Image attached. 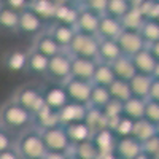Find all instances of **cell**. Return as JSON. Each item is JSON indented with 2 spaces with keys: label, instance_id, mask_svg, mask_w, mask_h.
<instances>
[{
  "label": "cell",
  "instance_id": "cell-1",
  "mask_svg": "<svg viewBox=\"0 0 159 159\" xmlns=\"http://www.w3.org/2000/svg\"><path fill=\"white\" fill-rule=\"evenodd\" d=\"M16 151L21 154L22 159H45L48 148L45 145L42 132H25L24 135L18 140V147Z\"/></svg>",
  "mask_w": 159,
  "mask_h": 159
},
{
  "label": "cell",
  "instance_id": "cell-2",
  "mask_svg": "<svg viewBox=\"0 0 159 159\" xmlns=\"http://www.w3.org/2000/svg\"><path fill=\"white\" fill-rule=\"evenodd\" d=\"M100 40L96 35H88L76 32L72 45L69 46V54L72 57H84V59H97L99 57Z\"/></svg>",
  "mask_w": 159,
  "mask_h": 159
},
{
  "label": "cell",
  "instance_id": "cell-3",
  "mask_svg": "<svg viewBox=\"0 0 159 159\" xmlns=\"http://www.w3.org/2000/svg\"><path fill=\"white\" fill-rule=\"evenodd\" d=\"M2 121L7 127L13 130H21L34 123V115L24 107H21L19 103L13 102L2 110Z\"/></svg>",
  "mask_w": 159,
  "mask_h": 159
},
{
  "label": "cell",
  "instance_id": "cell-4",
  "mask_svg": "<svg viewBox=\"0 0 159 159\" xmlns=\"http://www.w3.org/2000/svg\"><path fill=\"white\" fill-rule=\"evenodd\" d=\"M42 135H43V140H45V145H46L48 151L70 154L72 143L69 140V135H67V132H65L64 126H57V127L43 130Z\"/></svg>",
  "mask_w": 159,
  "mask_h": 159
},
{
  "label": "cell",
  "instance_id": "cell-5",
  "mask_svg": "<svg viewBox=\"0 0 159 159\" xmlns=\"http://www.w3.org/2000/svg\"><path fill=\"white\" fill-rule=\"evenodd\" d=\"M64 88H65V91H67V96H69L70 102L80 103V105H86V107L91 103V94H92V88H94L92 83L70 78L69 81H65Z\"/></svg>",
  "mask_w": 159,
  "mask_h": 159
},
{
  "label": "cell",
  "instance_id": "cell-6",
  "mask_svg": "<svg viewBox=\"0 0 159 159\" xmlns=\"http://www.w3.org/2000/svg\"><path fill=\"white\" fill-rule=\"evenodd\" d=\"M16 103H19L21 107H24L25 110H29L32 115H37L40 110H43L46 107L45 103V97L43 92H40L35 88H22L18 94H16Z\"/></svg>",
  "mask_w": 159,
  "mask_h": 159
},
{
  "label": "cell",
  "instance_id": "cell-7",
  "mask_svg": "<svg viewBox=\"0 0 159 159\" xmlns=\"http://www.w3.org/2000/svg\"><path fill=\"white\" fill-rule=\"evenodd\" d=\"M116 42H118L119 48H121V51H123V56H127V57H134V56L139 54V52H142L143 49L148 48L147 42L143 40L140 32L124 30Z\"/></svg>",
  "mask_w": 159,
  "mask_h": 159
},
{
  "label": "cell",
  "instance_id": "cell-8",
  "mask_svg": "<svg viewBox=\"0 0 159 159\" xmlns=\"http://www.w3.org/2000/svg\"><path fill=\"white\" fill-rule=\"evenodd\" d=\"M48 75L52 80H59V81H69L72 78V56L61 52L49 59V67Z\"/></svg>",
  "mask_w": 159,
  "mask_h": 159
},
{
  "label": "cell",
  "instance_id": "cell-9",
  "mask_svg": "<svg viewBox=\"0 0 159 159\" xmlns=\"http://www.w3.org/2000/svg\"><path fill=\"white\" fill-rule=\"evenodd\" d=\"M97 61L84 57H72V78L92 83L97 69Z\"/></svg>",
  "mask_w": 159,
  "mask_h": 159
},
{
  "label": "cell",
  "instance_id": "cell-10",
  "mask_svg": "<svg viewBox=\"0 0 159 159\" xmlns=\"http://www.w3.org/2000/svg\"><path fill=\"white\" fill-rule=\"evenodd\" d=\"M88 110H89V107H86V105H80V103L69 102V103L59 111L61 126L65 127V126H69V124H75V123H83V121H86Z\"/></svg>",
  "mask_w": 159,
  "mask_h": 159
},
{
  "label": "cell",
  "instance_id": "cell-11",
  "mask_svg": "<svg viewBox=\"0 0 159 159\" xmlns=\"http://www.w3.org/2000/svg\"><path fill=\"white\" fill-rule=\"evenodd\" d=\"M100 19H102V16H99V15H96V13L86 10L84 7H81L80 18H78V22L75 25V29H76V32L88 34V35H96L97 37Z\"/></svg>",
  "mask_w": 159,
  "mask_h": 159
},
{
  "label": "cell",
  "instance_id": "cell-12",
  "mask_svg": "<svg viewBox=\"0 0 159 159\" xmlns=\"http://www.w3.org/2000/svg\"><path fill=\"white\" fill-rule=\"evenodd\" d=\"M123 32H124V27H123V22L119 19H115V18L107 16V15L102 16L99 32H97L99 40H118Z\"/></svg>",
  "mask_w": 159,
  "mask_h": 159
},
{
  "label": "cell",
  "instance_id": "cell-13",
  "mask_svg": "<svg viewBox=\"0 0 159 159\" xmlns=\"http://www.w3.org/2000/svg\"><path fill=\"white\" fill-rule=\"evenodd\" d=\"M118 135L111 129H103V130H99L92 135V142L96 143V147L102 154H111L116 151V145H118Z\"/></svg>",
  "mask_w": 159,
  "mask_h": 159
},
{
  "label": "cell",
  "instance_id": "cell-14",
  "mask_svg": "<svg viewBox=\"0 0 159 159\" xmlns=\"http://www.w3.org/2000/svg\"><path fill=\"white\" fill-rule=\"evenodd\" d=\"M115 153L119 159H137L143 153V145L134 137L119 139Z\"/></svg>",
  "mask_w": 159,
  "mask_h": 159
},
{
  "label": "cell",
  "instance_id": "cell-15",
  "mask_svg": "<svg viewBox=\"0 0 159 159\" xmlns=\"http://www.w3.org/2000/svg\"><path fill=\"white\" fill-rule=\"evenodd\" d=\"M43 97H45L46 107L56 110V111H61L65 105L70 102L69 96H67V91H65L64 86H51V88H48L43 92Z\"/></svg>",
  "mask_w": 159,
  "mask_h": 159
},
{
  "label": "cell",
  "instance_id": "cell-16",
  "mask_svg": "<svg viewBox=\"0 0 159 159\" xmlns=\"http://www.w3.org/2000/svg\"><path fill=\"white\" fill-rule=\"evenodd\" d=\"M34 123L37 124L40 132L52 129V127H57V126H61L59 111L52 110L49 107H45L43 110H40L37 115H34Z\"/></svg>",
  "mask_w": 159,
  "mask_h": 159
},
{
  "label": "cell",
  "instance_id": "cell-17",
  "mask_svg": "<svg viewBox=\"0 0 159 159\" xmlns=\"http://www.w3.org/2000/svg\"><path fill=\"white\" fill-rule=\"evenodd\" d=\"M111 65V69L116 75V80H123V81H130L132 78L137 75V69L134 65V61L132 57H127V56H121L118 61H115Z\"/></svg>",
  "mask_w": 159,
  "mask_h": 159
},
{
  "label": "cell",
  "instance_id": "cell-18",
  "mask_svg": "<svg viewBox=\"0 0 159 159\" xmlns=\"http://www.w3.org/2000/svg\"><path fill=\"white\" fill-rule=\"evenodd\" d=\"M132 61H134V65H135V69H137V73L147 75V76H153V75H154L157 61H156V57L151 54V51H150L148 48L143 49L142 52H139L137 56H134V57H132Z\"/></svg>",
  "mask_w": 159,
  "mask_h": 159
},
{
  "label": "cell",
  "instance_id": "cell-19",
  "mask_svg": "<svg viewBox=\"0 0 159 159\" xmlns=\"http://www.w3.org/2000/svg\"><path fill=\"white\" fill-rule=\"evenodd\" d=\"M153 81H154L153 76H147V75L137 73V75L129 81L134 97H139V99H143V100H148V99H150V92H151Z\"/></svg>",
  "mask_w": 159,
  "mask_h": 159
},
{
  "label": "cell",
  "instance_id": "cell-20",
  "mask_svg": "<svg viewBox=\"0 0 159 159\" xmlns=\"http://www.w3.org/2000/svg\"><path fill=\"white\" fill-rule=\"evenodd\" d=\"M123 56V51L119 48L116 40H100L99 46V62L103 64H113Z\"/></svg>",
  "mask_w": 159,
  "mask_h": 159
},
{
  "label": "cell",
  "instance_id": "cell-21",
  "mask_svg": "<svg viewBox=\"0 0 159 159\" xmlns=\"http://www.w3.org/2000/svg\"><path fill=\"white\" fill-rule=\"evenodd\" d=\"M80 11H81V8L72 7L70 3H57L54 21L56 24H65L70 25V27H75L80 18Z\"/></svg>",
  "mask_w": 159,
  "mask_h": 159
},
{
  "label": "cell",
  "instance_id": "cell-22",
  "mask_svg": "<svg viewBox=\"0 0 159 159\" xmlns=\"http://www.w3.org/2000/svg\"><path fill=\"white\" fill-rule=\"evenodd\" d=\"M157 135V126L153 124L151 121H148L147 118L139 119L134 123V130H132V137L135 140H139L142 145L147 143L148 140H151L153 137Z\"/></svg>",
  "mask_w": 159,
  "mask_h": 159
},
{
  "label": "cell",
  "instance_id": "cell-23",
  "mask_svg": "<svg viewBox=\"0 0 159 159\" xmlns=\"http://www.w3.org/2000/svg\"><path fill=\"white\" fill-rule=\"evenodd\" d=\"M65 132L69 135V140L73 145H78V143H83V142H88L92 139V130L89 129V126L83 121V123H75V124H69L65 126Z\"/></svg>",
  "mask_w": 159,
  "mask_h": 159
},
{
  "label": "cell",
  "instance_id": "cell-24",
  "mask_svg": "<svg viewBox=\"0 0 159 159\" xmlns=\"http://www.w3.org/2000/svg\"><path fill=\"white\" fill-rule=\"evenodd\" d=\"M43 27V19L32 10H27L21 15V22H19V30L22 34H38Z\"/></svg>",
  "mask_w": 159,
  "mask_h": 159
},
{
  "label": "cell",
  "instance_id": "cell-25",
  "mask_svg": "<svg viewBox=\"0 0 159 159\" xmlns=\"http://www.w3.org/2000/svg\"><path fill=\"white\" fill-rule=\"evenodd\" d=\"M35 51L40 52V54H43V56H46L48 59H51V57L61 54L62 48H61V45L56 42V40L48 34V35H42V37L37 40Z\"/></svg>",
  "mask_w": 159,
  "mask_h": 159
},
{
  "label": "cell",
  "instance_id": "cell-26",
  "mask_svg": "<svg viewBox=\"0 0 159 159\" xmlns=\"http://www.w3.org/2000/svg\"><path fill=\"white\" fill-rule=\"evenodd\" d=\"M49 35L56 40V42L61 45V48H67L72 45L73 38L76 35V29L70 27V25H65V24H56L52 30L49 32Z\"/></svg>",
  "mask_w": 159,
  "mask_h": 159
},
{
  "label": "cell",
  "instance_id": "cell-27",
  "mask_svg": "<svg viewBox=\"0 0 159 159\" xmlns=\"http://www.w3.org/2000/svg\"><path fill=\"white\" fill-rule=\"evenodd\" d=\"M89 129L92 130V134H96L99 130H103V129H108V118L105 116L103 110H99V108H91L88 110V116H86V121H84Z\"/></svg>",
  "mask_w": 159,
  "mask_h": 159
},
{
  "label": "cell",
  "instance_id": "cell-28",
  "mask_svg": "<svg viewBox=\"0 0 159 159\" xmlns=\"http://www.w3.org/2000/svg\"><path fill=\"white\" fill-rule=\"evenodd\" d=\"M115 81H116V75H115V72H113V69H111V65H110V64L99 62V64H97V69H96L94 80H92V84L110 88Z\"/></svg>",
  "mask_w": 159,
  "mask_h": 159
},
{
  "label": "cell",
  "instance_id": "cell-29",
  "mask_svg": "<svg viewBox=\"0 0 159 159\" xmlns=\"http://www.w3.org/2000/svg\"><path fill=\"white\" fill-rule=\"evenodd\" d=\"M145 110H147V100L132 97L124 103V116L132 119V121H139L145 118Z\"/></svg>",
  "mask_w": 159,
  "mask_h": 159
},
{
  "label": "cell",
  "instance_id": "cell-30",
  "mask_svg": "<svg viewBox=\"0 0 159 159\" xmlns=\"http://www.w3.org/2000/svg\"><path fill=\"white\" fill-rule=\"evenodd\" d=\"M111 100H113V97L110 94V89L108 88L94 84V88H92V94H91V103H89L91 108L103 110Z\"/></svg>",
  "mask_w": 159,
  "mask_h": 159
},
{
  "label": "cell",
  "instance_id": "cell-31",
  "mask_svg": "<svg viewBox=\"0 0 159 159\" xmlns=\"http://www.w3.org/2000/svg\"><path fill=\"white\" fill-rule=\"evenodd\" d=\"M30 10L35 13V15H38L43 21H46V19L54 21L57 3L49 2V0H37V2H30Z\"/></svg>",
  "mask_w": 159,
  "mask_h": 159
},
{
  "label": "cell",
  "instance_id": "cell-32",
  "mask_svg": "<svg viewBox=\"0 0 159 159\" xmlns=\"http://www.w3.org/2000/svg\"><path fill=\"white\" fill-rule=\"evenodd\" d=\"M70 154L76 156L78 159H99L100 157V153L96 147V143L92 142V139L88 142H83V143L73 145Z\"/></svg>",
  "mask_w": 159,
  "mask_h": 159
},
{
  "label": "cell",
  "instance_id": "cell-33",
  "mask_svg": "<svg viewBox=\"0 0 159 159\" xmlns=\"http://www.w3.org/2000/svg\"><path fill=\"white\" fill-rule=\"evenodd\" d=\"M145 21L147 19H145V16L142 15V11L139 8H130V11L121 19L124 30H130V32H140Z\"/></svg>",
  "mask_w": 159,
  "mask_h": 159
},
{
  "label": "cell",
  "instance_id": "cell-34",
  "mask_svg": "<svg viewBox=\"0 0 159 159\" xmlns=\"http://www.w3.org/2000/svg\"><path fill=\"white\" fill-rule=\"evenodd\" d=\"M108 89H110L111 97L115 100H118V102H121V103H126L129 99L134 97L132 89H130V84L127 81H123V80H116V81Z\"/></svg>",
  "mask_w": 159,
  "mask_h": 159
},
{
  "label": "cell",
  "instance_id": "cell-35",
  "mask_svg": "<svg viewBox=\"0 0 159 159\" xmlns=\"http://www.w3.org/2000/svg\"><path fill=\"white\" fill-rule=\"evenodd\" d=\"M19 22H21V15L16 11L10 10L8 7H3L0 10V25L7 30H15L19 29Z\"/></svg>",
  "mask_w": 159,
  "mask_h": 159
},
{
  "label": "cell",
  "instance_id": "cell-36",
  "mask_svg": "<svg viewBox=\"0 0 159 159\" xmlns=\"http://www.w3.org/2000/svg\"><path fill=\"white\" fill-rule=\"evenodd\" d=\"M130 2L127 0H108V7H107V16H111L115 19L121 21L127 13L130 11Z\"/></svg>",
  "mask_w": 159,
  "mask_h": 159
},
{
  "label": "cell",
  "instance_id": "cell-37",
  "mask_svg": "<svg viewBox=\"0 0 159 159\" xmlns=\"http://www.w3.org/2000/svg\"><path fill=\"white\" fill-rule=\"evenodd\" d=\"M140 35L143 37L145 42H147V45L159 42V22L147 19L145 24L142 25V29H140Z\"/></svg>",
  "mask_w": 159,
  "mask_h": 159
},
{
  "label": "cell",
  "instance_id": "cell-38",
  "mask_svg": "<svg viewBox=\"0 0 159 159\" xmlns=\"http://www.w3.org/2000/svg\"><path fill=\"white\" fill-rule=\"evenodd\" d=\"M48 67H49V59L40 52L34 51L29 56V69L35 73H48Z\"/></svg>",
  "mask_w": 159,
  "mask_h": 159
},
{
  "label": "cell",
  "instance_id": "cell-39",
  "mask_svg": "<svg viewBox=\"0 0 159 159\" xmlns=\"http://www.w3.org/2000/svg\"><path fill=\"white\" fill-rule=\"evenodd\" d=\"M25 65H29V56L24 54L21 51H15L11 52L7 59V67L11 72H21Z\"/></svg>",
  "mask_w": 159,
  "mask_h": 159
},
{
  "label": "cell",
  "instance_id": "cell-40",
  "mask_svg": "<svg viewBox=\"0 0 159 159\" xmlns=\"http://www.w3.org/2000/svg\"><path fill=\"white\" fill-rule=\"evenodd\" d=\"M103 113H105V116L108 118V121L111 123V121H116V119H119V118H123L124 116V103H121V102H118V100H111L107 107L103 108Z\"/></svg>",
  "mask_w": 159,
  "mask_h": 159
},
{
  "label": "cell",
  "instance_id": "cell-41",
  "mask_svg": "<svg viewBox=\"0 0 159 159\" xmlns=\"http://www.w3.org/2000/svg\"><path fill=\"white\" fill-rule=\"evenodd\" d=\"M107 7H108V0H88V2H84V8L99 16L107 15Z\"/></svg>",
  "mask_w": 159,
  "mask_h": 159
},
{
  "label": "cell",
  "instance_id": "cell-42",
  "mask_svg": "<svg viewBox=\"0 0 159 159\" xmlns=\"http://www.w3.org/2000/svg\"><path fill=\"white\" fill-rule=\"evenodd\" d=\"M145 118L151 121L153 124L159 126V102L156 100H147V110H145Z\"/></svg>",
  "mask_w": 159,
  "mask_h": 159
},
{
  "label": "cell",
  "instance_id": "cell-43",
  "mask_svg": "<svg viewBox=\"0 0 159 159\" xmlns=\"http://www.w3.org/2000/svg\"><path fill=\"white\" fill-rule=\"evenodd\" d=\"M5 7H8L10 10L19 13V15H22L24 11L30 10V2H27V0H7Z\"/></svg>",
  "mask_w": 159,
  "mask_h": 159
},
{
  "label": "cell",
  "instance_id": "cell-44",
  "mask_svg": "<svg viewBox=\"0 0 159 159\" xmlns=\"http://www.w3.org/2000/svg\"><path fill=\"white\" fill-rule=\"evenodd\" d=\"M8 150H13V148H11L10 135L7 134V132H2V134H0V153L8 151Z\"/></svg>",
  "mask_w": 159,
  "mask_h": 159
},
{
  "label": "cell",
  "instance_id": "cell-45",
  "mask_svg": "<svg viewBox=\"0 0 159 159\" xmlns=\"http://www.w3.org/2000/svg\"><path fill=\"white\" fill-rule=\"evenodd\" d=\"M150 100L159 102V80H154V81H153L151 92H150Z\"/></svg>",
  "mask_w": 159,
  "mask_h": 159
},
{
  "label": "cell",
  "instance_id": "cell-46",
  "mask_svg": "<svg viewBox=\"0 0 159 159\" xmlns=\"http://www.w3.org/2000/svg\"><path fill=\"white\" fill-rule=\"evenodd\" d=\"M0 159H22L21 154L15 150H8V151H3L0 153Z\"/></svg>",
  "mask_w": 159,
  "mask_h": 159
},
{
  "label": "cell",
  "instance_id": "cell-47",
  "mask_svg": "<svg viewBox=\"0 0 159 159\" xmlns=\"http://www.w3.org/2000/svg\"><path fill=\"white\" fill-rule=\"evenodd\" d=\"M67 157L69 154H65V153H51V151H48L45 156V159H67Z\"/></svg>",
  "mask_w": 159,
  "mask_h": 159
},
{
  "label": "cell",
  "instance_id": "cell-48",
  "mask_svg": "<svg viewBox=\"0 0 159 159\" xmlns=\"http://www.w3.org/2000/svg\"><path fill=\"white\" fill-rule=\"evenodd\" d=\"M148 49L151 51V54L156 57V61L159 62V42H156V43H151V45H148Z\"/></svg>",
  "mask_w": 159,
  "mask_h": 159
},
{
  "label": "cell",
  "instance_id": "cell-49",
  "mask_svg": "<svg viewBox=\"0 0 159 159\" xmlns=\"http://www.w3.org/2000/svg\"><path fill=\"white\" fill-rule=\"evenodd\" d=\"M99 159H119V157L116 156V153H111V154H102Z\"/></svg>",
  "mask_w": 159,
  "mask_h": 159
},
{
  "label": "cell",
  "instance_id": "cell-50",
  "mask_svg": "<svg viewBox=\"0 0 159 159\" xmlns=\"http://www.w3.org/2000/svg\"><path fill=\"white\" fill-rule=\"evenodd\" d=\"M153 78H154V80H159V62H157V65H156V70H154Z\"/></svg>",
  "mask_w": 159,
  "mask_h": 159
},
{
  "label": "cell",
  "instance_id": "cell-51",
  "mask_svg": "<svg viewBox=\"0 0 159 159\" xmlns=\"http://www.w3.org/2000/svg\"><path fill=\"white\" fill-rule=\"evenodd\" d=\"M67 159H78V157H76V156H73V154H69V157H67Z\"/></svg>",
  "mask_w": 159,
  "mask_h": 159
},
{
  "label": "cell",
  "instance_id": "cell-52",
  "mask_svg": "<svg viewBox=\"0 0 159 159\" xmlns=\"http://www.w3.org/2000/svg\"><path fill=\"white\" fill-rule=\"evenodd\" d=\"M157 135H159V126H157Z\"/></svg>",
  "mask_w": 159,
  "mask_h": 159
},
{
  "label": "cell",
  "instance_id": "cell-53",
  "mask_svg": "<svg viewBox=\"0 0 159 159\" xmlns=\"http://www.w3.org/2000/svg\"><path fill=\"white\" fill-rule=\"evenodd\" d=\"M157 22H159V19H157Z\"/></svg>",
  "mask_w": 159,
  "mask_h": 159
}]
</instances>
